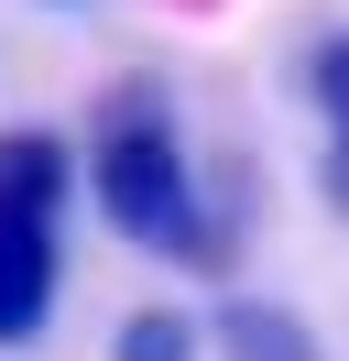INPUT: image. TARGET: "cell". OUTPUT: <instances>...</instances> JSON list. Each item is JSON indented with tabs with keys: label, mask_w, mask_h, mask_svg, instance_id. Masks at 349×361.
<instances>
[{
	"label": "cell",
	"mask_w": 349,
	"mask_h": 361,
	"mask_svg": "<svg viewBox=\"0 0 349 361\" xmlns=\"http://www.w3.org/2000/svg\"><path fill=\"white\" fill-rule=\"evenodd\" d=\"M87 197L109 208V230L164 263H196V274H229V230L208 219L196 197V164L174 142V110L153 77H120L99 99V132H87Z\"/></svg>",
	"instance_id": "obj_1"
},
{
	"label": "cell",
	"mask_w": 349,
	"mask_h": 361,
	"mask_svg": "<svg viewBox=\"0 0 349 361\" xmlns=\"http://www.w3.org/2000/svg\"><path fill=\"white\" fill-rule=\"evenodd\" d=\"M77 154L55 132H0V339H33L55 317V219Z\"/></svg>",
	"instance_id": "obj_2"
},
{
	"label": "cell",
	"mask_w": 349,
	"mask_h": 361,
	"mask_svg": "<svg viewBox=\"0 0 349 361\" xmlns=\"http://www.w3.org/2000/svg\"><path fill=\"white\" fill-rule=\"evenodd\" d=\"M218 350L229 361H327L317 329L284 317V307H262V295H229V307H218Z\"/></svg>",
	"instance_id": "obj_3"
},
{
	"label": "cell",
	"mask_w": 349,
	"mask_h": 361,
	"mask_svg": "<svg viewBox=\"0 0 349 361\" xmlns=\"http://www.w3.org/2000/svg\"><path fill=\"white\" fill-rule=\"evenodd\" d=\"M305 88H317V110H327V154H338V186H349V33H327V44L305 55Z\"/></svg>",
	"instance_id": "obj_4"
},
{
	"label": "cell",
	"mask_w": 349,
	"mask_h": 361,
	"mask_svg": "<svg viewBox=\"0 0 349 361\" xmlns=\"http://www.w3.org/2000/svg\"><path fill=\"white\" fill-rule=\"evenodd\" d=\"M109 361H196V317H174V307H131L120 339H109Z\"/></svg>",
	"instance_id": "obj_5"
}]
</instances>
